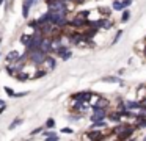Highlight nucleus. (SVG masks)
Masks as SVG:
<instances>
[{
	"label": "nucleus",
	"instance_id": "1",
	"mask_svg": "<svg viewBox=\"0 0 146 141\" xmlns=\"http://www.w3.org/2000/svg\"><path fill=\"white\" fill-rule=\"evenodd\" d=\"M27 53H29V60H30V61H32L35 66L42 64L46 55H47V53H44L41 49H35V50H32V52H27Z\"/></svg>",
	"mask_w": 146,
	"mask_h": 141
},
{
	"label": "nucleus",
	"instance_id": "2",
	"mask_svg": "<svg viewBox=\"0 0 146 141\" xmlns=\"http://www.w3.org/2000/svg\"><path fill=\"white\" fill-rule=\"evenodd\" d=\"M91 96H93L91 91H83V93L74 94L72 99H74V100H80V102H86V103H88L90 100H91Z\"/></svg>",
	"mask_w": 146,
	"mask_h": 141
},
{
	"label": "nucleus",
	"instance_id": "3",
	"mask_svg": "<svg viewBox=\"0 0 146 141\" xmlns=\"http://www.w3.org/2000/svg\"><path fill=\"white\" fill-rule=\"evenodd\" d=\"M101 81H104V83H118L121 86L124 85V80L119 78V75H105V77L101 78Z\"/></svg>",
	"mask_w": 146,
	"mask_h": 141
},
{
	"label": "nucleus",
	"instance_id": "4",
	"mask_svg": "<svg viewBox=\"0 0 146 141\" xmlns=\"http://www.w3.org/2000/svg\"><path fill=\"white\" fill-rule=\"evenodd\" d=\"M107 119H108V121H111V122H115V124H118V122L124 121L123 116H121V113L118 111V110H113V111H110V110H108V113H107Z\"/></svg>",
	"mask_w": 146,
	"mask_h": 141
},
{
	"label": "nucleus",
	"instance_id": "5",
	"mask_svg": "<svg viewBox=\"0 0 146 141\" xmlns=\"http://www.w3.org/2000/svg\"><path fill=\"white\" fill-rule=\"evenodd\" d=\"M42 66H44L46 71H52V69H55V66H57V61H55L54 56H47V55H46L44 61H42Z\"/></svg>",
	"mask_w": 146,
	"mask_h": 141
},
{
	"label": "nucleus",
	"instance_id": "6",
	"mask_svg": "<svg viewBox=\"0 0 146 141\" xmlns=\"http://www.w3.org/2000/svg\"><path fill=\"white\" fill-rule=\"evenodd\" d=\"M39 49H41L44 53H50L52 52V39H50V38H42Z\"/></svg>",
	"mask_w": 146,
	"mask_h": 141
},
{
	"label": "nucleus",
	"instance_id": "7",
	"mask_svg": "<svg viewBox=\"0 0 146 141\" xmlns=\"http://www.w3.org/2000/svg\"><path fill=\"white\" fill-rule=\"evenodd\" d=\"M35 2L36 0H24V3H22V16H24V19H29L30 8H32V5Z\"/></svg>",
	"mask_w": 146,
	"mask_h": 141
},
{
	"label": "nucleus",
	"instance_id": "8",
	"mask_svg": "<svg viewBox=\"0 0 146 141\" xmlns=\"http://www.w3.org/2000/svg\"><path fill=\"white\" fill-rule=\"evenodd\" d=\"M130 16H132V13L129 11V8H124L123 11H121V17H119V22H121V24H127V22L130 21Z\"/></svg>",
	"mask_w": 146,
	"mask_h": 141
},
{
	"label": "nucleus",
	"instance_id": "9",
	"mask_svg": "<svg viewBox=\"0 0 146 141\" xmlns=\"http://www.w3.org/2000/svg\"><path fill=\"white\" fill-rule=\"evenodd\" d=\"M146 99V85H140L137 89V100H143Z\"/></svg>",
	"mask_w": 146,
	"mask_h": 141
},
{
	"label": "nucleus",
	"instance_id": "10",
	"mask_svg": "<svg viewBox=\"0 0 146 141\" xmlns=\"http://www.w3.org/2000/svg\"><path fill=\"white\" fill-rule=\"evenodd\" d=\"M19 56H21V55H19V52H17V50H11V52L7 55V60H8V61H11V63H13V61L16 63Z\"/></svg>",
	"mask_w": 146,
	"mask_h": 141
},
{
	"label": "nucleus",
	"instance_id": "11",
	"mask_svg": "<svg viewBox=\"0 0 146 141\" xmlns=\"http://www.w3.org/2000/svg\"><path fill=\"white\" fill-rule=\"evenodd\" d=\"M44 136L50 141H57L58 140V135L54 132V128H49V132H44Z\"/></svg>",
	"mask_w": 146,
	"mask_h": 141
},
{
	"label": "nucleus",
	"instance_id": "12",
	"mask_svg": "<svg viewBox=\"0 0 146 141\" xmlns=\"http://www.w3.org/2000/svg\"><path fill=\"white\" fill-rule=\"evenodd\" d=\"M111 8H113V11H123L124 9V6H123V3H121V0H113V3H111Z\"/></svg>",
	"mask_w": 146,
	"mask_h": 141
},
{
	"label": "nucleus",
	"instance_id": "13",
	"mask_svg": "<svg viewBox=\"0 0 146 141\" xmlns=\"http://www.w3.org/2000/svg\"><path fill=\"white\" fill-rule=\"evenodd\" d=\"M14 77H16L19 81H25V80H29V78H30V77H29V74H25V72H22V69H21V71L17 72L16 75H14Z\"/></svg>",
	"mask_w": 146,
	"mask_h": 141
},
{
	"label": "nucleus",
	"instance_id": "14",
	"mask_svg": "<svg viewBox=\"0 0 146 141\" xmlns=\"http://www.w3.org/2000/svg\"><path fill=\"white\" fill-rule=\"evenodd\" d=\"M36 22H38V27H41L42 24L49 22V13H46V14H42L41 17H38V19H36Z\"/></svg>",
	"mask_w": 146,
	"mask_h": 141
},
{
	"label": "nucleus",
	"instance_id": "15",
	"mask_svg": "<svg viewBox=\"0 0 146 141\" xmlns=\"http://www.w3.org/2000/svg\"><path fill=\"white\" fill-rule=\"evenodd\" d=\"M123 38V30H116V34H115V38L111 39V46H115V44H118V41Z\"/></svg>",
	"mask_w": 146,
	"mask_h": 141
},
{
	"label": "nucleus",
	"instance_id": "16",
	"mask_svg": "<svg viewBox=\"0 0 146 141\" xmlns=\"http://www.w3.org/2000/svg\"><path fill=\"white\" fill-rule=\"evenodd\" d=\"M21 124H22V119H16V121H13V122H11V124H10V127H8V128H10V130H13L14 127H17V125H21Z\"/></svg>",
	"mask_w": 146,
	"mask_h": 141
},
{
	"label": "nucleus",
	"instance_id": "17",
	"mask_svg": "<svg viewBox=\"0 0 146 141\" xmlns=\"http://www.w3.org/2000/svg\"><path fill=\"white\" fill-rule=\"evenodd\" d=\"M46 127L47 128H55V119H47V121H46Z\"/></svg>",
	"mask_w": 146,
	"mask_h": 141
},
{
	"label": "nucleus",
	"instance_id": "18",
	"mask_svg": "<svg viewBox=\"0 0 146 141\" xmlns=\"http://www.w3.org/2000/svg\"><path fill=\"white\" fill-rule=\"evenodd\" d=\"M71 56H72V52H71V49H69V50H66V52L61 55V60H64V61H66V60H69Z\"/></svg>",
	"mask_w": 146,
	"mask_h": 141
},
{
	"label": "nucleus",
	"instance_id": "19",
	"mask_svg": "<svg viewBox=\"0 0 146 141\" xmlns=\"http://www.w3.org/2000/svg\"><path fill=\"white\" fill-rule=\"evenodd\" d=\"M60 132H61V133H64V135H72V133H74V130H72L71 127H63Z\"/></svg>",
	"mask_w": 146,
	"mask_h": 141
},
{
	"label": "nucleus",
	"instance_id": "20",
	"mask_svg": "<svg viewBox=\"0 0 146 141\" xmlns=\"http://www.w3.org/2000/svg\"><path fill=\"white\" fill-rule=\"evenodd\" d=\"M121 3H123L124 8H129V6H132L133 0H121Z\"/></svg>",
	"mask_w": 146,
	"mask_h": 141
},
{
	"label": "nucleus",
	"instance_id": "21",
	"mask_svg": "<svg viewBox=\"0 0 146 141\" xmlns=\"http://www.w3.org/2000/svg\"><path fill=\"white\" fill-rule=\"evenodd\" d=\"M42 130H44L42 127H38V128H35V130H33L30 135H32V136H35V135H41V133H42Z\"/></svg>",
	"mask_w": 146,
	"mask_h": 141
},
{
	"label": "nucleus",
	"instance_id": "22",
	"mask_svg": "<svg viewBox=\"0 0 146 141\" xmlns=\"http://www.w3.org/2000/svg\"><path fill=\"white\" fill-rule=\"evenodd\" d=\"M46 74H47V71H39V72H36V74L33 75V78H39V77H44Z\"/></svg>",
	"mask_w": 146,
	"mask_h": 141
},
{
	"label": "nucleus",
	"instance_id": "23",
	"mask_svg": "<svg viewBox=\"0 0 146 141\" xmlns=\"http://www.w3.org/2000/svg\"><path fill=\"white\" fill-rule=\"evenodd\" d=\"M3 89H5V93H7V94H8V96H10V97H13V96H14V91L11 89L10 86H5Z\"/></svg>",
	"mask_w": 146,
	"mask_h": 141
},
{
	"label": "nucleus",
	"instance_id": "24",
	"mask_svg": "<svg viewBox=\"0 0 146 141\" xmlns=\"http://www.w3.org/2000/svg\"><path fill=\"white\" fill-rule=\"evenodd\" d=\"M29 94V91H21V93H14L13 97H25Z\"/></svg>",
	"mask_w": 146,
	"mask_h": 141
},
{
	"label": "nucleus",
	"instance_id": "25",
	"mask_svg": "<svg viewBox=\"0 0 146 141\" xmlns=\"http://www.w3.org/2000/svg\"><path fill=\"white\" fill-rule=\"evenodd\" d=\"M30 36H27V34H22V38H21V42H22V46H25L27 42H29Z\"/></svg>",
	"mask_w": 146,
	"mask_h": 141
},
{
	"label": "nucleus",
	"instance_id": "26",
	"mask_svg": "<svg viewBox=\"0 0 146 141\" xmlns=\"http://www.w3.org/2000/svg\"><path fill=\"white\" fill-rule=\"evenodd\" d=\"M141 56L146 60V41H145V46H143V50H141Z\"/></svg>",
	"mask_w": 146,
	"mask_h": 141
},
{
	"label": "nucleus",
	"instance_id": "27",
	"mask_svg": "<svg viewBox=\"0 0 146 141\" xmlns=\"http://www.w3.org/2000/svg\"><path fill=\"white\" fill-rule=\"evenodd\" d=\"M124 72H126V71H124V69H119V71H118V75H123Z\"/></svg>",
	"mask_w": 146,
	"mask_h": 141
},
{
	"label": "nucleus",
	"instance_id": "28",
	"mask_svg": "<svg viewBox=\"0 0 146 141\" xmlns=\"http://www.w3.org/2000/svg\"><path fill=\"white\" fill-rule=\"evenodd\" d=\"M2 105H7V103H5L3 100H0V107H2Z\"/></svg>",
	"mask_w": 146,
	"mask_h": 141
},
{
	"label": "nucleus",
	"instance_id": "29",
	"mask_svg": "<svg viewBox=\"0 0 146 141\" xmlns=\"http://www.w3.org/2000/svg\"><path fill=\"white\" fill-rule=\"evenodd\" d=\"M3 3H5V0H0V6L3 5Z\"/></svg>",
	"mask_w": 146,
	"mask_h": 141
},
{
	"label": "nucleus",
	"instance_id": "30",
	"mask_svg": "<svg viewBox=\"0 0 146 141\" xmlns=\"http://www.w3.org/2000/svg\"><path fill=\"white\" fill-rule=\"evenodd\" d=\"M143 140H145V141H146V135H145V136H143Z\"/></svg>",
	"mask_w": 146,
	"mask_h": 141
},
{
	"label": "nucleus",
	"instance_id": "31",
	"mask_svg": "<svg viewBox=\"0 0 146 141\" xmlns=\"http://www.w3.org/2000/svg\"><path fill=\"white\" fill-rule=\"evenodd\" d=\"M49 2H50V0H46V3H49Z\"/></svg>",
	"mask_w": 146,
	"mask_h": 141
},
{
	"label": "nucleus",
	"instance_id": "32",
	"mask_svg": "<svg viewBox=\"0 0 146 141\" xmlns=\"http://www.w3.org/2000/svg\"><path fill=\"white\" fill-rule=\"evenodd\" d=\"M0 56H2V53H0Z\"/></svg>",
	"mask_w": 146,
	"mask_h": 141
}]
</instances>
